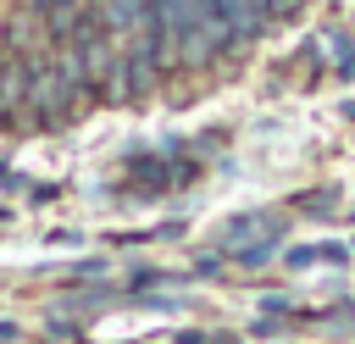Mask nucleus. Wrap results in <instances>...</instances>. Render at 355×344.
I'll list each match as a JSON object with an SVG mask.
<instances>
[{
	"mask_svg": "<svg viewBox=\"0 0 355 344\" xmlns=\"http://www.w3.org/2000/svg\"><path fill=\"white\" fill-rule=\"evenodd\" d=\"M155 6V28H161V50L172 67H211V55L222 50L211 39V28L200 22L194 0H150Z\"/></svg>",
	"mask_w": 355,
	"mask_h": 344,
	"instance_id": "obj_1",
	"label": "nucleus"
},
{
	"mask_svg": "<svg viewBox=\"0 0 355 344\" xmlns=\"http://www.w3.org/2000/svg\"><path fill=\"white\" fill-rule=\"evenodd\" d=\"M33 17L44 22V33H50V39H67V33H72V22L83 17V0H33Z\"/></svg>",
	"mask_w": 355,
	"mask_h": 344,
	"instance_id": "obj_3",
	"label": "nucleus"
},
{
	"mask_svg": "<svg viewBox=\"0 0 355 344\" xmlns=\"http://www.w3.org/2000/svg\"><path fill=\"white\" fill-rule=\"evenodd\" d=\"M261 227H277V222H261V216H244V222H233L227 227V250H239V244H250Z\"/></svg>",
	"mask_w": 355,
	"mask_h": 344,
	"instance_id": "obj_5",
	"label": "nucleus"
},
{
	"mask_svg": "<svg viewBox=\"0 0 355 344\" xmlns=\"http://www.w3.org/2000/svg\"><path fill=\"white\" fill-rule=\"evenodd\" d=\"M300 6H305V0H261V17H266V22H288Z\"/></svg>",
	"mask_w": 355,
	"mask_h": 344,
	"instance_id": "obj_6",
	"label": "nucleus"
},
{
	"mask_svg": "<svg viewBox=\"0 0 355 344\" xmlns=\"http://www.w3.org/2000/svg\"><path fill=\"white\" fill-rule=\"evenodd\" d=\"M272 250H277V227H272L266 239H250V244H239V261H244V266H266V261H272Z\"/></svg>",
	"mask_w": 355,
	"mask_h": 344,
	"instance_id": "obj_4",
	"label": "nucleus"
},
{
	"mask_svg": "<svg viewBox=\"0 0 355 344\" xmlns=\"http://www.w3.org/2000/svg\"><path fill=\"white\" fill-rule=\"evenodd\" d=\"M72 105H78V100L67 94L55 61H44L39 50H22V111H17V122H28V128L44 122V128H50V122H61Z\"/></svg>",
	"mask_w": 355,
	"mask_h": 344,
	"instance_id": "obj_2",
	"label": "nucleus"
},
{
	"mask_svg": "<svg viewBox=\"0 0 355 344\" xmlns=\"http://www.w3.org/2000/svg\"><path fill=\"white\" fill-rule=\"evenodd\" d=\"M344 117H349V122H355V100H349V105H344Z\"/></svg>",
	"mask_w": 355,
	"mask_h": 344,
	"instance_id": "obj_7",
	"label": "nucleus"
}]
</instances>
